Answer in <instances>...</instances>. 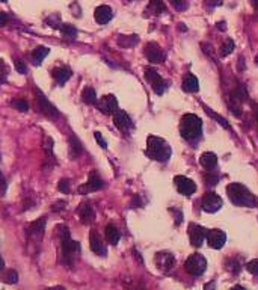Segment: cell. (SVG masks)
<instances>
[{
	"label": "cell",
	"mask_w": 258,
	"mask_h": 290,
	"mask_svg": "<svg viewBox=\"0 0 258 290\" xmlns=\"http://www.w3.org/2000/svg\"><path fill=\"white\" fill-rule=\"evenodd\" d=\"M61 247H62V263L67 268H73L80 256V244L71 239L67 227H61Z\"/></svg>",
	"instance_id": "cell-1"
},
{
	"label": "cell",
	"mask_w": 258,
	"mask_h": 290,
	"mask_svg": "<svg viewBox=\"0 0 258 290\" xmlns=\"http://www.w3.org/2000/svg\"><path fill=\"white\" fill-rule=\"evenodd\" d=\"M172 154L169 144L159 136H148L146 139V156L157 162H168Z\"/></svg>",
	"instance_id": "cell-2"
},
{
	"label": "cell",
	"mask_w": 258,
	"mask_h": 290,
	"mask_svg": "<svg viewBox=\"0 0 258 290\" xmlns=\"http://www.w3.org/2000/svg\"><path fill=\"white\" fill-rule=\"evenodd\" d=\"M227 194L233 204L239 207H255L257 198L251 194L248 188H245L240 183H231L227 186Z\"/></svg>",
	"instance_id": "cell-3"
},
{
	"label": "cell",
	"mask_w": 258,
	"mask_h": 290,
	"mask_svg": "<svg viewBox=\"0 0 258 290\" xmlns=\"http://www.w3.org/2000/svg\"><path fill=\"white\" fill-rule=\"evenodd\" d=\"M202 121L195 113H186L180 121V133L186 141H196L201 138Z\"/></svg>",
	"instance_id": "cell-4"
},
{
	"label": "cell",
	"mask_w": 258,
	"mask_h": 290,
	"mask_svg": "<svg viewBox=\"0 0 258 290\" xmlns=\"http://www.w3.org/2000/svg\"><path fill=\"white\" fill-rule=\"evenodd\" d=\"M184 268H186V271H187L190 275L199 277V275H202V274L205 272V269H207V260H205V257L201 256V254H192V256L186 260Z\"/></svg>",
	"instance_id": "cell-5"
},
{
	"label": "cell",
	"mask_w": 258,
	"mask_h": 290,
	"mask_svg": "<svg viewBox=\"0 0 258 290\" xmlns=\"http://www.w3.org/2000/svg\"><path fill=\"white\" fill-rule=\"evenodd\" d=\"M145 79L148 80L152 91L156 92L157 95H162L168 88V82L163 80V77L154 68H145Z\"/></svg>",
	"instance_id": "cell-6"
},
{
	"label": "cell",
	"mask_w": 258,
	"mask_h": 290,
	"mask_svg": "<svg viewBox=\"0 0 258 290\" xmlns=\"http://www.w3.org/2000/svg\"><path fill=\"white\" fill-rule=\"evenodd\" d=\"M35 94H36V104H38V109L45 115V117H48V118H58V117H59L58 109L45 98V95H44L38 88L35 89Z\"/></svg>",
	"instance_id": "cell-7"
},
{
	"label": "cell",
	"mask_w": 258,
	"mask_h": 290,
	"mask_svg": "<svg viewBox=\"0 0 258 290\" xmlns=\"http://www.w3.org/2000/svg\"><path fill=\"white\" fill-rule=\"evenodd\" d=\"M143 51H145L146 59H148L151 64H160V62L165 61V57H166L163 48H162L157 42H148V44L145 45V50H143Z\"/></svg>",
	"instance_id": "cell-8"
},
{
	"label": "cell",
	"mask_w": 258,
	"mask_h": 290,
	"mask_svg": "<svg viewBox=\"0 0 258 290\" xmlns=\"http://www.w3.org/2000/svg\"><path fill=\"white\" fill-rule=\"evenodd\" d=\"M103 186H105V182L101 180V177L97 174V171H92V172L89 174L86 185L79 186V194L85 195V194H88V192H97V191L103 189Z\"/></svg>",
	"instance_id": "cell-9"
},
{
	"label": "cell",
	"mask_w": 258,
	"mask_h": 290,
	"mask_svg": "<svg viewBox=\"0 0 258 290\" xmlns=\"http://www.w3.org/2000/svg\"><path fill=\"white\" fill-rule=\"evenodd\" d=\"M98 109L101 113H105V115H114L117 110H118V100L115 95L112 94H108V95H103L98 103H97Z\"/></svg>",
	"instance_id": "cell-10"
},
{
	"label": "cell",
	"mask_w": 258,
	"mask_h": 290,
	"mask_svg": "<svg viewBox=\"0 0 258 290\" xmlns=\"http://www.w3.org/2000/svg\"><path fill=\"white\" fill-rule=\"evenodd\" d=\"M201 206H202V210H205L207 213H215L222 207V198L215 192H207L202 198Z\"/></svg>",
	"instance_id": "cell-11"
},
{
	"label": "cell",
	"mask_w": 258,
	"mask_h": 290,
	"mask_svg": "<svg viewBox=\"0 0 258 290\" xmlns=\"http://www.w3.org/2000/svg\"><path fill=\"white\" fill-rule=\"evenodd\" d=\"M174 183H175V188H177L178 194H181L184 197H190L196 191V185L184 176H177L174 179Z\"/></svg>",
	"instance_id": "cell-12"
},
{
	"label": "cell",
	"mask_w": 258,
	"mask_h": 290,
	"mask_svg": "<svg viewBox=\"0 0 258 290\" xmlns=\"http://www.w3.org/2000/svg\"><path fill=\"white\" fill-rule=\"evenodd\" d=\"M154 262H156V266L162 272H169L175 266V257L171 253H166V251L157 253L156 257H154Z\"/></svg>",
	"instance_id": "cell-13"
},
{
	"label": "cell",
	"mask_w": 258,
	"mask_h": 290,
	"mask_svg": "<svg viewBox=\"0 0 258 290\" xmlns=\"http://www.w3.org/2000/svg\"><path fill=\"white\" fill-rule=\"evenodd\" d=\"M205 233H207V230L204 227L198 225V224H189V239H190V244L195 247V248H199L205 239Z\"/></svg>",
	"instance_id": "cell-14"
},
{
	"label": "cell",
	"mask_w": 258,
	"mask_h": 290,
	"mask_svg": "<svg viewBox=\"0 0 258 290\" xmlns=\"http://www.w3.org/2000/svg\"><path fill=\"white\" fill-rule=\"evenodd\" d=\"M205 238H207L210 248H215V250H221L227 242V235L222 230H209L205 233Z\"/></svg>",
	"instance_id": "cell-15"
},
{
	"label": "cell",
	"mask_w": 258,
	"mask_h": 290,
	"mask_svg": "<svg viewBox=\"0 0 258 290\" xmlns=\"http://www.w3.org/2000/svg\"><path fill=\"white\" fill-rule=\"evenodd\" d=\"M114 124L118 130L121 132H129L133 127V121L129 117V113L124 110H117L114 113Z\"/></svg>",
	"instance_id": "cell-16"
},
{
	"label": "cell",
	"mask_w": 258,
	"mask_h": 290,
	"mask_svg": "<svg viewBox=\"0 0 258 290\" xmlns=\"http://www.w3.org/2000/svg\"><path fill=\"white\" fill-rule=\"evenodd\" d=\"M89 247H91L92 253H95L97 256H106V247H105V244H103L100 235L95 230H92L91 235H89Z\"/></svg>",
	"instance_id": "cell-17"
},
{
	"label": "cell",
	"mask_w": 258,
	"mask_h": 290,
	"mask_svg": "<svg viewBox=\"0 0 258 290\" xmlns=\"http://www.w3.org/2000/svg\"><path fill=\"white\" fill-rule=\"evenodd\" d=\"M94 17H95V20H97L98 24H106L114 17L112 8L108 6V5H100V6H97V9L94 12Z\"/></svg>",
	"instance_id": "cell-18"
},
{
	"label": "cell",
	"mask_w": 258,
	"mask_h": 290,
	"mask_svg": "<svg viewBox=\"0 0 258 290\" xmlns=\"http://www.w3.org/2000/svg\"><path fill=\"white\" fill-rule=\"evenodd\" d=\"M51 76H53V79L56 80V83L64 85L65 82L70 80V77L73 76V73H71V70L68 67L62 65V67H56V68L51 70Z\"/></svg>",
	"instance_id": "cell-19"
},
{
	"label": "cell",
	"mask_w": 258,
	"mask_h": 290,
	"mask_svg": "<svg viewBox=\"0 0 258 290\" xmlns=\"http://www.w3.org/2000/svg\"><path fill=\"white\" fill-rule=\"evenodd\" d=\"M199 163L204 169H207V171H213L218 165V157L215 153H202L201 157H199Z\"/></svg>",
	"instance_id": "cell-20"
},
{
	"label": "cell",
	"mask_w": 258,
	"mask_h": 290,
	"mask_svg": "<svg viewBox=\"0 0 258 290\" xmlns=\"http://www.w3.org/2000/svg\"><path fill=\"white\" fill-rule=\"evenodd\" d=\"M77 213H79V218H80L82 224H91L94 221V210H92L91 204H88V203L80 204Z\"/></svg>",
	"instance_id": "cell-21"
},
{
	"label": "cell",
	"mask_w": 258,
	"mask_h": 290,
	"mask_svg": "<svg viewBox=\"0 0 258 290\" xmlns=\"http://www.w3.org/2000/svg\"><path fill=\"white\" fill-rule=\"evenodd\" d=\"M183 89L186 92H198L199 89V82L193 74H186L183 77Z\"/></svg>",
	"instance_id": "cell-22"
},
{
	"label": "cell",
	"mask_w": 258,
	"mask_h": 290,
	"mask_svg": "<svg viewBox=\"0 0 258 290\" xmlns=\"http://www.w3.org/2000/svg\"><path fill=\"white\" fill-rule=\"evenodd\" d=\"M44 230H45V218H41V219H38V221H35V222L30 224V227H29V230H27V233H29L30 236L39 238V236H42Z\"/></svg>",
	"instance_id": "cell-23"
},
{
	"label": "cell",
	"mask_w": 258,
	"mask_h": 290,
	"mask_svg": "<svg viewBox=\"0 0 258 290\" xmlns=\"http://www.w3.org/2000/svg\"><path fill=\"white\" fill-rule=\"evenodd\" d=\"M120 238H121L120 230L114 224H108L106 225V239H108V242L111 245H117L120 242Z\"/></svg>",
	"instance_id": "cell-24"
},
{
	"label": "cell",
	"mask_w": 258,
	"mask_h": 290,
	"mask_svg": "<svg viewBox=\"0 0 258 290\" xmlns=\"http://www.w3.org/2000/svg\"><path fill=\"white\" fill-rule=\"evenodd\" d=\"M82 100H83L86 104L97 106L98 100H97V92H95V89H94V88H91V86L85 88V89H83V92H82Z\"/></svg>",
	"instance_id": "cell-25"
},
{
	"label": "cell",
	"mask_w": 258,
	"mask_h": 290,
	"mask_svg": "<svg viewBox=\"0 0 258 290\" xmlns=\"http://www.w3.org/2000/svg\"><path fill=\"white\" fill-rule=\"evenodd\" d=\"M148 11L152 12V14H163L166 12V6L163 3V0H149V5H148Z\"/></svg>",
	"instance_id": "cell-26"
},
{
	"label": "cell",
	"mask_w": 258,
	"mask_h": 290,
	"mask_svg": "<svg viewBox=\"0 0 258 290\" xmlns=\"http://www.w3.org/2000/svg\"><path fill=\"white\" fill-rule=\"evenodd\" d=\"M50 53V48H47V47H44V45H39V47H36L33 51H32V57H33V61H35V64H41L44 59H45V56Z\"/></svg>",
	"instance_id": "cell-27"
},
{
	"label": "cell",
	"mask_w": 258,
	"mask_h": 290,
	"mask_svg": "<svg viewBox=\"0 0 258 290\" xmlns=\"http://www.w3.org/2000/svg\"><path fill=\"white\" fill-rule=\"evenodd\" d=\"M2 281L6 284H17L18 283V274L14 269H8V271H2Z\"/></svg>",
	"instance_id": "cell-28"
},
{
	"label": "cell",
	"mask_w": 258,
	"mask_h": 290,
	"mask_svg": "<svg viewBox=\"0 0 258 290\" xmlns=\"http://www.w3.org/2000/svg\"><path fill=\"white\" fill-rule=\"evenodd\" d=\"M59 30L68 39H76V36H77V29L73 24H61L59 26Z\"/></svg>",
	"instance_id": "cell-29"
},
{
	"label": "cell",
	"mask_w": 258,
	"mask_h": 290,
	"mask_svg": "<svg viewBox=\"0 0 258 290\" xmlns=\"http://www.w3.org/2000/svg\"><path fill=\"white\" fill-rule=\"evenodd\" d=\"M80 153H82V145H80L79 139L76 136H73L70 139V154H71L73 159H76Z\"/></svg>",
	"instance_id": "cell-30"
},
{
	"label": "cell",
	"mask_w": 258,
	"mask_h": 290,
	"mask_svg": "<svg viewBox=\"0 0 258 290\" xmlns=\"http://www.w3.org/2000/svg\"><path fill=\"white\" fill-rule=\"evenodd\" d=\"M118 42H120L123 47H130V45H133V44L137 42V36H136V35H129V36L123 35V36L118 39Z\"/></svg>",
	"instance_id": "cell-31"
},
{
	"label": "cell",
	"mask_w": 258,
	"mask_h": 290,
	"mask_svg": "<svg viewBox=\"0 0 258 290\" xmlns=\"http://www.w3.org/2000/svg\"><path fill=\"white\" fill-rule=\"evenodd\" d=\"M8 74H9V68H8V65L5 64V61H3V59H0V83H5V82H6Z\"/></svg>",
	"instance_id": "cell-32"
},
{
	"label": "cell",
	"mask_w": 258,
	"mask_h": 290,
	"mask_svg": "<svg viewBox=\"0 0 258 290\" xmlns=\"http://www.w3.org/2000/svg\"><path fill=\"white\" fill-rule=\"evenodd\" d=\"M234 41L233 39H227L224 44H222V50H221V53H222V56H228L230 53H233V50H234Z\"/></svg>",
	"instance_id": "cell-33"
},
{
	"label": "cell",
	"mask_w": 258,
	"mask_h": 290,
	"mask_svg": "<svg viewBox=\"0 0 258 290\" xmlns=\"http://www.w3.org/2000/svg\"><path fill=\"white\" fill-rule=\"evenodd\" d=\"M204 180H205V183H207L209 186H215L219 182V176H218V174H212V171H209V174H205V176H204Z\"/></svg>",
	"instance_id": "cell-34"
},
{
	"label": "cell",
	"mask_w": 258,
	"mask_h": 290,
	"mask_svg": "<svg viewBox=\"0 0 258 290\" xmlns=\"http://www.w3.org/2000/svg\"><path fill=\"white\" fill-rule=\"evenodd\" d=\"M205 112H207L209 115H210V117H213V118H216L218 120V123L221 124V126H224L225 129H230V124L227 123V120L225 118H222V117H219V115L218 113H215V112H212L210 109H207V107H205Z\"/></svg>",
	"instance_id": "cell-35"
},
{
	"label": "cell",
	"mask_w": 258,
	"mask_h": 290,
	"mask_svg": "<svg viewBox=\"0 0 258 290\" xmlns=\"http://www.w3.org/2000/svg\"><path fill=\"white\" fill-rule=\"evenodd\" d=\"M12 106H14L17 110H20V112H27V110H29V104H27V101H24V100H14V101H12Z\"/></svg>",
	"instance_id": "cell-36"
},
{
	"label": "cell",
	"mask_w": 258,
	"mask_h": 290,
	"mask_svg": "<svg viewBox=\"0 0 258 290\" xmlns=\"http://www.w3.org/2000/svg\"><path fill=\"white\" fill-rule=\"evenodd\" d=\"M169 3L177 9V11H184L187 8V0H169Z\"/></svg>",
	"instance_id": "cell-37"
},
{
	"label": "cell",
	"mask_w": 258,
	"mask_h": 290,
	"mask_svg": "<svg viewBox=\"0 0 258 290\" xmlns=\"http://www.w3.org/2000/svg\"><path fill=\"white\" fill-rule=\"evenodd\" d=\"M246 269H248L251 274H254V275H258V259H255V260H251V262L246 265Z\"/></svg>",
	"instance_id": "cell-38"
},
{
	"label": "cell",
	"mask_w": 258,
	"mask_h": 290,
	"mask_svg": "<svg viewBox=\"0 0 258 290\" xmlns=\"http://www.w3.org/2000/svg\"><path fill=\"white\" fill-rule=\"evenodd\" d=\"M14 65H15V70H17L20 74H26V73H27V67H26V64H24L23 61L15 59V61H14Z\"/></svg>",
	"instance_id": "cell-39"
},
{
	"label": "cell",
	"mask_w": 258,
	"mask_h": 290,
	"mask_svg": "<svg viewBox=\"0 0 258 290\" xmlns=\"http://www.w3.org/2000/svg\"><path fill=\"white\" fill-rule=\"evenodd\" d=\"M58 188H59V191H61L62 194H68V192H70V182H68L67 179H62V180L59 182Z\"/></svg>",
	"instance_id": "cell-40"
},
{
	"label": "cell",
	"mask_w": 258,
	"mask_h": 290,
	"mask_svg": "<svg viewBox=\"0 0 258 290\" xmlns=\"http://www.w3.org/2000/svg\"><path fill=\"white\" fill-rule=\"evenodd\" d=\"M6 188H8L6 180H5V177H3V174L0 172V197H3V195L6 194Z\"/></svg>",
	"instance_id": "cell-41"
},
{
	"label": "cell",
	"mask_w": 258,
	"mask_h": 290,
	"mask_svg": "<svg viewBox=\"0 0 258 290\" xmlns=\"http://www.w3.org/2000/svg\"><path fill=\"white\" fill-rule=\"evenodd\" d=\"M94 138H95V141L100 144V147H101V148H106V147H108V144H106L105 138L101 136V133H100V132H95V133H94Z\"/></svg>",
	"instance_id": "cell-42"
},
{
	"label": "cell",
	"mask_w": 258,
	"mask_h": 290,
	"mask_svg": "<svg viewBox=\"0 0 258 290\" xmlns=\"http://www.w3.org/2000/svg\"><path fill=\"white\" fill-rule=\"evenodd\" d=\"M8 21H9V17H8V14H5V12H0V26H5Z\"/></svg>",
	"instance_id": "cell-43"
},
{
	"label": "cell",
	"mask_w": 258,
	"mask_h": 290,
	"mask_svg": "<svg viewBox=\"0 0 258 290\" xmlns=\"http://www.w3.org/2000/svg\"><path fill=\"white\" fill-rule=\"evenodd\" d=\"M204 290H216V284H215V281H209L207 284L204 286Z\"/></svg>",
	"instance_id": "cell-44"
},
{
	"label": "cell",
	"mask_w": 258,
	"mask_h": 290,
	"mask_svg": "<svg viewBox=\"0 0 258 290\" xmlns=\"http://www.w3.org/2000/svg\"><path fill=\"white\" fill-rule=\"evenodd\" d=\"M209 5H212V6H219L221 3H222V0H205Z\"/></svg>",
	"instance_id": "cell-45"
},
{
	"label": "cell",
	"mask_w": 258,
	"mask_h": 290,
	"mask_svg": "<svg viewBox=\"0 0 258 290\" xmlns=\"http://www.w3.org/2000/svg\"><path fill=\"white\" fill-rule=\"evenodd\" d=\"M218 29H219V30H225V29H227L225 21H219V23H218Z\"/></svg>",
	"instance_id": "cell-46"
},
{
	"label": "cell",
	"mask_w": 258,
	"mask_h": 290,
	"mask_svg": "<svg viewBox=\"0 0 258 290\" xmlns=\"http://www.w3.org/2000/svg\"><path fill=\"white\" fill-rule=\"evenodd\" d=\"M45 290H67V289L62 287V286H55V287H48V289H45Z\"/></svg>",
	"instance_id": "cell-47"
},
{
	"label": "cell",
	"mask_w": 258,
	"mask_h": 290,
	"mask_svg": "<svg viewBox=\"0 0 258 290\" xmlns=\"http://www.w3.org/2000/svg\"><path fill=\"white\" fill-rule=\"evenodd\" d=\"M5 269V260L2 259V256H0V272H2Z\"/></svg>",
	"instance_id": "cell-48"
},
{
	"label": "cell",
	"mask_w": 258,
	"mask_h": 290,
	"mask_svg": "<svg viewBox=\"0 0 258 290\" xmlns=\"http://www.w3.org/2000/svg\"><path fill=\"white\" fill-rule=\"evenodd\" d=\"M251 3H252V6L258 11V0H251Z\"/></svg>",
	"instance_id": "cell-49"
},
{
	"label": "cell",
	"mask_w": 258,
	"mask_h": 290,
	"mask_svg": "<svg viewBox=\"0 0 258 290\" xmlns=\"http://www.w3.org/2000/svg\"><path fill=\"white\" fill-rule=\"evenodd\" d=\"M231 290H246V289H245V287H242V286H234Z\"/></svg>",
	"instance_id": "cell-50"
},
{
	"label": "cell",
	"mask_w": 258,
	"mask_h": 290,
	"mask_svg": "<svg viewBox=\"0 0 258 290\" xmlns=\"http://www.w3.org/2000/svg\"><path fill=\"white\" fill-rule=\"evenodd\" d=\"M130 290H143V289H142V287H139V286H133Z\"/></svg>",
	"instance_id": "cell-51"
},
{
	"label": "cell",
	"mask_w": 258,
	"mask_h": 290,
	"mask_svg": "<svg viewBox=\"0 0 258 290\" xmlns=\"http://www.w3.org/2000/svg\"><path fill=\"white\" fill-rule=\"evenodd\" d=\"M255 117H257V121H258V104L255 106Z\"/></svg>",
	"instance_id": "cell-52"
},
{
	"label": "cell",
	"mask_w": 258,
	"mask_h": 290,
	"mask_svg": "<svg viewBox=\"0 0 258 290\" xmlns=\"http://www.w3.org/2000/svg\"><path fill=\"white\" fill-rule=\"evenodd\" d=\"M0 2H8V0H0Z\"/></svg>",
	"instance_id": "cell-53"
},
{
	"label": "cell",
	"mask_w": 258,
	"mask_h": 290,
	"mask_svg": "<svg viewBox=\"0 0 258 290\" xmlns=\"http://www.w3.org/2000/svg\"><path fill=\"white\" fill-rule=\"evenodd\" d=\"M257 62H258V57H257Z\"/></svg>",
	"instance_id": "cell-54"
}]
</instances>
